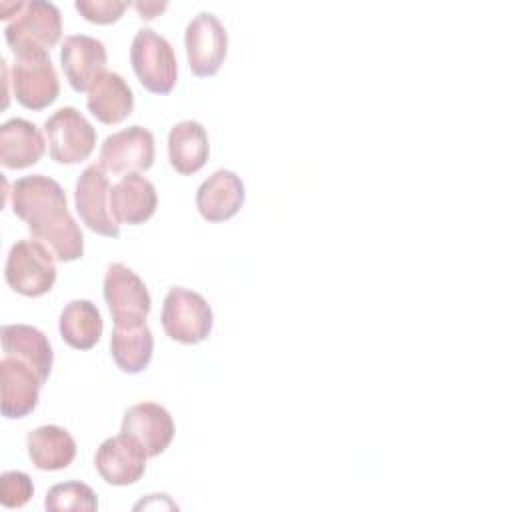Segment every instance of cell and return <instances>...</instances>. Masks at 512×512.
<instances>
[{
  "label": "cell",
  "instance_id": "1",
  "mask_svg": "<svg viewBox=\"0 0 512 512\" xmlns=\"http://www.w3.org/2000/svg\"><path fill=\"white\" fill-rule=\"evenodd\" d=\"M14 214L28 224L34 240L52 250L58 262H74L84 254V236L68 212L62 186L48 176L30 174L12 184Z\"/></svg>",
  "mask_w": 512,
  "mask_h": 512
},
{
  "label": "cell",
  "instance_id": "2",
  "mask_svg": "<svg viewBox=\"0 0 512 512\" xmlns=\"http://www.w3.org/2000/svg\"><path fill=\"white\" fill-rule=\"evenodd\" d=\"M132 70L144 90L170 94L178 80V62L172 44L150 28H140L130 46Z\"/></svg>",
  "mask_w": 512,
  "mask_h": 512
},
{
  "label": "cell",
  "instance_id": "3",
  "mask_svg": "<svg viewBox=\"0 0 512 512\" xmlns=\"http://www.w3.org/2000/svg\"><path fill=\"white\" fill-rule=\"evenodd\" d=\"M56 256L38 240H18L6 258L4 278L22 296L38 298L52 290L56 282Z\"/></svg>",
  "mask_w": 512,
  "mask_h": 512
},
{
  "label": "cell",
  "instance_id": "4",
  "mask_svg": "<svg viewBox=\"0 0 512 512\" xmlns=\"http://www.w3.org/2000/svg\"><path fill=\"white\" fill-rule=\"evenodd\" d=\"M62 36V16L56 4L44 0L24 2L18 16L4 28V38L10 50L24 52H50Z\"/></svg>",
  "mask_w": 512,
  "mask_h": 512
},
{
  "label": "cell",
  "instance_id": "5",
  "mask_svg": "<svg viewBox=\"0 0 512 512\" xmlns=\"http://www.w3.org/2000/svg\"><path fill=\"white\" fill-rule=\"evenodd\" d=\"M160 320L166 336L180 344L204 342L214 326V314L206 298L182 286L168 290Z\"/></svg>",
  "mask_w": 512,
  "mask_h": 512
},
{
  "label": "cell",
  "instance_id": "6",
  "mask_svg": "<svg viewBox=\"0 0 512 512\" xmlns=\"http://www.w3.org/2000/svg\"><path fill=\"white\" fill-rule=\"evenodd\" d=\"M12 92L28 110H44L56 102L60 80L48 52H24L14 56Z\"/></svg>",
  "mask_w": 512,
  "mask_h": 512
},
{
  "label": "cell",
  "instance_id": "7",
  "mask_svg": "<svg viewBox=\"0 0 512 512\" xmlns=\"http://www.w3.org/2000/svg\"><path fill=\"white\" fill-rule=\"evenodd\" d=\"M50 158L58 164H78L88 160L96 146L94 126L72 106L56 110L46 122Z\"/></svg>",
  "mask_w": 512,
  "mask_h": 512
},
{
  "label": "cell",
  "instance_id": "8",
  "mask_svg": "<svg viewBox=\"0 0 512 512\" xmlns=\"http://www.w3.org/2000/svg\"><path fill=\"white\" fill-rule=\"evenodd\" d=\"M98 160V166L112 176L146 172L154 164V134L140 124L122 128L106 136Z\"/></svg>",
  "mask_w": 512,
  "mask_h": 512
},
{
  "label": "cell",
  "instance_id": "9",
  "mask_svg": "<svg viewBox=\"0 0 512 512\" xmlns=\"http://www.w3.org/2000/svg\"><path fill=\"white\" fill-rule=\"evenodd\" d=\"M188 66L194 76L208 78L218 74L228 54V32L210 12L194 16L184 32Z\"/></svg>",
  "mask_w": 512,
  "mask_h": 512
},
{
  "label": "cell",
  "instance_id": "10",
  "mask_svg": "<svg viewBox=\"0 0 512 512\" xmlns=\"http://www.w3.org/2000/svg\"><path fill=\"white\" fill-rule=\"evenodd\" d=\"M110 180L106 172L92 164L84 168V172L76 180V190H74V204L76 212L82 220V224L108 238H118L120 236V224L116 222L112 208H110Z\"/></svg>",
  "mask_w": 512,
  "mask_h": 512
},
{
  "label": "cell",
  "instance_id": "11",
  "mask_svg": "<svg viewBox=\"0 0 512 512\" xmlns=\"http://www.w3.org/2000/svg\"><path fill=\"white\" fill-rule=\"evenodd\" d=\"M146 450L128 434L106 438L94 456L100 478L112 486L136 484L146 472Z\"/></svg>",
  "mask_w": 512,
  "mask_h": 512
},
{
  "label": "cell",
  "instance_id": "12",
  "mask_svg": "<svg viewBox=\"0 0 512 512\" xmlns=\"http://www.w3.org/2000/svg\"><path fill=\"white\" fill-rule=\"evenodd\" d=\"M104 300L112 320L146 318L152 310V298L144 280L122 262H114L106 270Z\"/></svg>",
  "mask_w": 512,
  "mask_h": 512
},
{
  "label": "cell",
  "instance_id": "13",
  "mask_svg": "<svg viewBox=\"0 0 512 512\" xmlns=\"http://www.w3.org/2000/svg\"><path fill=\"white\" fill-rule=\"evenodd\" d=\"M106 46L88 34L66 36L60 48V64L72 90L88 92L100 74L106 72Z\"/></svg>",
  "mask_w": 512,
  "mask_h": 512
},
{
  "label": "cell",
  "instance_id": "14",
  "mask_svg": "<svg viewBox=\"0 0 512 512\" xmlns=\"http://www.w3.org/2000/svg\"><path fill=\"white\" fill-rule=\"evenodd\" d=\"M44 382L40 376L18 358L4 356L0 360V400L2 416L18 420L28 416L40 400V388Z\"/></svg>",
  "mask_w": 512,
  "mask_h": 512
},
{
  "label": "cell",
  "instance_id": "15",
  "mask_svg": "<svg viewBox=\"0 0 512 512\" xmlns=\"http://www.w3.org/2000/svg\"><path fill=\"white\" fill-rule=\"evenodd\" d=\"M120 432L138 440L148 458H156L174 438V420L164 406L156 402H140L124 412Z\"/></svg>",
  "mask_w": 512,
  "mask_h": 512
},
{
  "label": "cell",
  "instance_id": "16",
  "mask_svg": "<svg viewBox=\"0 0 512 512\" xmlns=\"http://www.w3.org/2000/svg\"><path fill=\"white\" fill-rule=\"evenodd\" d=\"M244 200V182L232 170H216L196 192V208L208 222L230 220L240 212Z\"/></svg>",
  "mask_w": 512,
  "mask_h": 512
},
{
  "label": "cell",
  "instance_id": "17",
  "mask_svg": "<svg viewBox=\"0 0 512 512\" xmlns=\"http://www.w3.org/2000/svg\"><path fill=\"white\" fill-rule=\"evenodd\" d=\"M110 352L116 366L126 374L142 372L154 352V336L146 318L114 320L110 336Z\"/></svg>",
  "mask_w": 512,
  "mask_h": 512
},
{
  "label": "cell",
  "instance_id": "18",
  "mask_svg": "<svg viewBox=\"0 0 512 512\" xmlns=\"http://www.w3.org/2000/svg\"><path fill=\"white\" fill-rule=\"evenodd\" d=\"M158 206L154 184L140 174H126L110 190V208L118 224L138 226L150 220Z\"/></svg>",
  "mask_w": 512,
  "mask_h": 512
},
{
  "label": "cell",
  "instance_id": "19",
  "mask_svg": "<svg viewBox=\"0 0 512 512\" xmlns=\"http://www.w3.org/2000/svg\"><path fill=\"white\" fill-rule=\"evenodd\" d=\"M4 356H12L34 368L40 380L46 384L52 364L54 352L48 342V336L28 324H4L0 330Z\"/></svg>",
  "mask_w": 512,
  "mask_h": 512
},
{
  "label": "cell",
  "instance_id": "20",
  "mask_svg": "<svg viewBox=\"0 0 512 512\" xmlns=\"http://www.w3.org/2000/svg\"><path fill=\"white\" fill-rule=\"evenodd\" d=\"M46 142L40 128L24 118H10L0 126V162L4 168L22 170L44 156Z\"/></svg>",
  "mask_w": 512,
  "mask_h": 512
},
{
  "label": "cell",
  "instance_id": "21",
  "mask_svg": "<svg viewBox=\"0 0 512 512\" xmlns=\"http://www.w3.org/2000/svg\"><path fill=\"white\" fill-rule=\"evenodd\" d=\"M86 106L102 124H120L134 110V92L116 72H104L88 90Z\"/></svg>",
  "mask_w": 512,
  "mask_h": 512
},
{
  "label": "cell",
  "instance_id": "22",
  "mask_svg": "<svg viewBox=\"0 0 512 512\" xmlns=\"http://www.w3.org/2000/svg\"><path fill=\"white\" fill-rule=\"evenodd\" d=\"M210 156L208 132L196 120H182L170 128L168 158L170 166L182 174L192 176L204 168Z\"/></svg>",
  "mask_w": 512,
  "mask_h": 512
},
{
  "label": "cell",
  "instance_id": "23",
  "mask_svg": "<svg viewBox=\"0 0 512 512\" xmlns=\"http://www.w3.org/2000/svg\"><path fill=\"white\" fill-rule=\"evenodd\" d=\"M28 456L38 470H64L76 458V440L72 434L56 424L38 426L26 436Z\"/></svg>",
  "mask_w": 512,
  "mask_h": 512
},
{
  "label": "cell",
  "instance_id": "24",
  "mask_svg": "<svg viewBox=\"0 0 512 512\" xmlns=\"http://www.w3.org/2000/svg\"><path fill=\"white\" fill-rule=\"evenodd\" d=\"M62 340L76 350H90L102 336L100 310L90 300H72L64 306L58 322Z\"/></svg>",
  "mask_w": 512,
  "mask_h": 512
},
{
  "label": "cell",
  "instance_id": "25",
  "mask_svg": "<svg viewBox=\"0 0 512 512\" xmlns=\"http://www.w3.org/2000/svg\"><path fill=\"white\" fill-rule=\"evenodd\" d=\"M46 510H74L92 512L98 510V498L94 490L84 482H62L54 484L44 500Z\"/></svg>",
  "mask_w": 512,
  "mask_h": 512
},
{
  "label": "cell",
  "instance_id": "26",
  "mask_svg": "<svg viewBox=\"0 0 512 512\" xmlns=\"http://www.w3.org/2000/svg\"><path fill=\"white\" fill-rule=\"evenodd\" d=\"M34 494L32 478L20 470H8L0 476V504L4 508H22Z\"/></svg>",
  "mask_w": 512,
  "mask_h": 512
},
{
  "label": "cell",
  "instance_id": "27",
  "mask_svg": "<svg viewBox=\"0 0 512 512\" xmlns=\"http://www.w3.org/2000/svg\"><path fill=\"white\" fill-rule=\"evenodd\" d=\"M130 2L122 0H76L74 8L86 22L92 24H114L122 18Z\"/></svg>",
  "mask_w": 512,
  "mask_h": 512
},
{
  "label": "cell",
  "instance_id": "28",
  "mask_svg": "<svg viewBox=\"0 0 512 512\" xmlns=\"http://www.w3.org/2000/svg\"><path fill=\"white\" fill-rule=\"evenodd\" d=\"M132 6L136 8V12L140 14L142 20H152V18H156L160 12H164L168 8L166 2H134Z\"/></svg>",
  "mask_w": 512,
  "mask_h": 512
},
{
  "label": "cell",
  "instance_id": "29",
  "mask_svg": "<svg viewBox=\"0 0 512 512\" xmlns=\"http://www.w3.org/2000/svg\"><path fill=\"white\" fill-rule=\"evenodd\" d=\"M22 4L24 2H2L0 4V18L2 20H10V18H16L18 16V12L22 10Z\"/></svg>",
  "mask_w": 512,
  "mask_h": 512
}]
</instances>
